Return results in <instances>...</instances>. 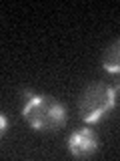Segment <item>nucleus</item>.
Wrapping results in <instances>:
<instances>
[{"instance_id": "7ed1b4c3", "label": "nucleus", "mask_w": 120, "mask_h": 161, "mask_svg": "<svg viewBox=\"0 0 120 161\" xmlns=\"http://www.w3.org/2000/svg\"><path fill=\"white\" fill-rule=\"evenodd\" d=\"M98 149V139L92 129H80L68 137V151L76 159L92 157Z\"/></svg>"}, {"instance_id": "20e7f679", "label": "nucleus", "mask_w": 120, "mask_h": 161, "mask_svg": "<svg viewBox=\"0 0 120 161\" xmlns=\"http://www.w3.org/2000/svg\"><path fill=\"white\" fill-rule=\"evenodd\" d=\"M102 67L108 73H120V40H114L106 48L104 58H102Z\"/></svg>"}, {"instance_id": "f03ea898", "label": "nucleus", "mask_w": 120, "mask_h": 161, "mask_svg": "<svg viewBox=\"0 0 120 161\" xmlns=\"http://www.w3.org/2000/svg\"><path fill=\"white\" fill-rule=\"evenodd\" d=\"M118 87L90 85L80 97V117L86 123H96L114 109Z\"/></svg>"}, {"instance_id": "f257e3e1", "label": "nucleus", "mask_w": 120, "mask_h": 161, "mask_svg": "<svg viewBox=\"0 0 120 161\" xmlns=\"http://www.w3.org/2000/svg\"><path fill=\"white\" fill-rule=\"evenodd\" d=\"M24 117L30 127L36 131H56L66 123V109L62 103L48 95H32L26 93Z\"/></svg>"}, {"instance_id": "39448f33", "label": "nucleus", "mask_w": 120, "mask_h": 161, "mask_svg": "<svg viewBox=\"0 0 120 161\" xmlns=\"http://www.w3.org/2000/svg\"><path fill=\"white\" fill-rule=\"evenodd\" d=\"M118 91H120V85H118Z\"/></svg>"}]
</instances>
